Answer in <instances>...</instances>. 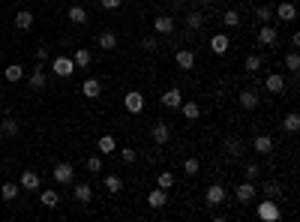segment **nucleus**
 I'll use <instances>...</instances> for the list:
<instances>
[{
  "instance_id": "51",
  "label": "nucleus",
  "mask_w": 300,
  "mask_h": 222,
  "mask_svg": "<svg viewBox=\"0 0 300 222\" xmlns=\"http://www.w3.org/2000/svg\"><path fill=\"white\" fill-rule=\"evenodd\" d=\"M0 117H3V111H0Z\"/></svg>"
},
{
  "instance_id": "13",
  "label": "nucleus",
  "mask_w": 300,
  "mask_h": 222,
  "mask_svg": "<svg viewBox=\"0 0 300 222\" xmlns=\"http://www.w3.org/2000/svg\"><path fill=\"white\" fill-rule=\"evenodd\" d=\"M147 204H150L153 210L165 207V204H168V189H159V186H156V189H153V192L147 195Z\"/></svg>"
},
{
  "instance_id": "14",
  "label": "nucleus",
  "mask_w": 300,
  "mask_h": 222,
  "mask_svg": "<svg viewBox=\"0 0 300 222\" xmlns=\"http://www.w3.org/2000/svg\"><path fill=\"white\" fill-rule=\"evenodd\" d=\"M174 60H177V66H180V69H186V72L195 66V54H192L189 48H180V51L174 54Z\"/></svg>"
},
{
  "instance_id": "4",
  "label": "nucleus",
  "mask_w": 300,
  "mask_h": 222,
  "mask_svg": "<svg viewBox=\"0 0 300 222\" xmlns=\"http://www.w3.org/2000/svg\"><path fill=\"white\" fill-rule=\"evenodd\" d=\"M51 177H54L57 183H66V186H69V183L75 180V168H72L69 162H57L54 171H51Z\"/></svg>"
},
{
  "instance_id": "29",
  "label": "nucleus",
  "mask_w": 300,
  "mask_h": 222,
  "mask_svg": "<svg viewBox=\"0 0 300 222\" xmlns=\"http://www.w3.org/2000/svg\"><path fill=\"white\" fill-rule=\"evenodd\" d=\"M72 63H75L78 69H87V66H90V51H87V48H78V51L72 54Z\"/></svg>"
},
{
  "instance_id": "1",
  "label": "nucleus",
  "mask_w": 300,
  "mask_h": 222,
  "mask_svg": "<svg viewBox=\"0 0 300 222\" xmlns=\"http://www.w3.org/2000/svg\"><path fill=\"white\" fill-rule=\"evenodd\" d=\"M279 216H282V210H279V204H276V201H258V219L276 222Z\"/></svg>"
},
{
  "instance_id": "8",
  "label": "nucleus",
  "mask_w": 300,
  "mask_h": 222,
  "mask_svg": "<svg viewBox=\"0 0 300 222\" xmlns=\"http://www.w3.org/2000/svg\"><path fill=\"white\" fill-rule=\"evenodd\" d=\"M237 105H240V108H246V111H252V108H258L261 102H258V93L246 87V90H240V96H237Z\"/></svg>"
},
{
  "instance_id": "7",
  "label": "nucleus",
  "mask_w": 300,
  "mask_h": 222,
  "mask_svg": "<svg viewBox=\"0 0 300 222\" xmlns=\"http://www.w3.org/2000/svg\"><path fill=\"white\" fill-rule=\"evenodd\" d=\"M153 30L162 33V36H171V33H174V18H171V15H156V18H153Z\"/></svg>"
},
{
  "instance_id": "42",
  "label": "nucleus",
  "mask_w": 300,
  "mask_h": 222,
  "mask_svg": "<svg viewBox=\"0 0 300 222\" xmlns=\"http://www.w3.org/2000/svg\"><path fill=\"white\" fill-rule=\"evenodd\" d=\"M264 192H267V195H270V198H279V195H282V186H279V183H276V180H270V183H267V186H264Z\"/></svg>"
},
{
  "instance_id": "30",
  "label": "nucleus",
  "mask_w": 300,
  "mask_h": 222,
  "mask_svg": "<svg viewBox=\"0 0 300 222\" xmlns=\"http://www.w3.org/2000/svg\"><path fill=\"white\" fill-rule=\"evenodd\" d=\"M3 75H6V81H21V78H24V66H21V63H9Z\"/></svg>"
},
{
  "instance_id": "43",
  "label": "nucleus",
  "mask_w": 300,
  "mask_h": 222,
  "mask_svg": "<svg viewBox=\"0 0 300 222\" xmlns=\"http://www.w3.org/2000/svg\"><path fill=\"white\" fill-rule=\"evenodd\" d=\"M120 159H123V162H129V165H132V162H135V159H138V153H135V150H132V147H123V150H120Z\"/></svg>"
},
{
  "instance_id": "28",
  "label": "nucleus",
  "mask_w": 300,
  "mask_h": 222,
  "mask_svg": "<svg viewBox=\"0 0 300 222\" xmlns=\"http://www.w3.org/2000/svg\"><path fill=\"white\" fill-rule=\"evenodd\" d=\"M282 129H285L288 135H294V132H297V129H300V114H297V111H291V114L282 120Z\"/></svg>"
},
{
  "instance_id": "22",
  "label": "nucleus",
  "mask_w": 300,
  "mask_h": 222,
  "mask_svg": "<svg viewBox=\"0 0 300 222\" xmlns=\"http://www.w3.org/2000/svg\"><path fill=\"white\" fill-rule=\"evenodd\" d=\"M99 48H102V51H114V48H117V33L102 30V33H99Z\"/></svg>"
},
{
  "instance_id": "9",
  "label": "nucleus",
  "mask_w": 300,
  "mask_h": 222,
  "mask_svg": "<svg viewBox=\"0 0 300 222\" xmlns=\"http://www.w3.org/2000/svg\"><path fill=\"white\" fill-rule=\"evenodd\" d=\"M81 93H84L87 99H96V96L102 93V81H99V78H84V81H81Z\"/></svg>"
},
{
  "instance_id": "19",
  "label": "nucleus",
  "mask_w": 300,
  "mask_h": 222,
  "mask_svg": "<svg viewBox=\"0 0 300 222\" xmlns=\"http://www.w3.org/2000/svg\"><path fill=\"white\" fill-rule=\"evenodd\" d=\"M15 27L18 30H30L33 27V12L30 9H18L15 12Z\"/></svg>"
},
{
  "instance_id": "27",
  "label": "nucleus",
  "mask_w": 300,
  "mask_h": 222,
  "mask_svg": "<svg viewBox=\"0 0 300 222\" xmlns=\"http://www.w3.org/2000/svg\"><path fill=\"white\" fill-rule=\"evenodd\" d=\"M252 147H255V153H270V150H273V138H270V135H258V138L252 141Z\"/></svg>"
},
{
  "instance_id": "48",
  "label": "nucleus",
  "mask_w": 300,
  "mask_h": 222,
  "mask_svg": "<svg viewBox=\"0 0 300 222\" xmlns=\"http://www.w3.org/2000/svg\"><path fill=\"white\" fill-rule=\"evenodd\" d=\"M171 3H177V6H183V3H186V0H171Z\"/></svg>"
},
{
  "instance_id": "33",
  "label": "nucleus",
  "mask_w": 300,
  "mask_h": 222,
  "mask_svg": "<svg viewBox=\"0 0 300 222\" xmlns=\"http://www.w3.org/2000/svg\"><path fill=\"white\" fill-rule=\"evenodd\" d=\"M255 18H258L261 24H270V21H273V9H270V6H255Z\"/></svg>"
},
{
  "instance_id": "46",
  "label": "nucleus",
  "mask_w": 300,
  "mask_h": 222,
  "mask_svg": "<svg viewBox=\"0 0 300 222\" xmlns=\"http://www.w3.org/2000/svg\"><path fill=\"white\" fill-rule=\"evenodd\" d=\"M141 45H144V51H156V36H147Z\"/></svg>"
},
{
  "instance_id": "12",
  "label": "nucleus",
  "mask_w": 300,
  "mask_h": 222,
  "mask_svg": "<svg viewBox=\"0 0 300 222\" xmlns=\"http://www.w3.org/2000/svg\"><path fill=\"white\" fill-rule=\"evenodd\" d=\"M234 195H237V201H240V204H249V201H255V186H252V180L240 183Z\"/></svg>"
},
{
  "instance_id": "21",
  "label": "nucleus",
  "mask_w": 300,
  "mask_h": 222,
  "mask_svg": "<svg viewBox=\"0 0 300 222\" xmlns=\"http://www.w3.org/2000/svg\"><path fill=\"white\" fill-rule=\"evenodd\" d=\"M258 42H261V45H273V42H276V27H273V24H261Z\"/></svg>"
},
{
  "instance_id": "6",
  "label": "nucleus",
  "mask_w": 300,
  "mask_h": 222,
  "mask_svg": "<svg viewBox=\"0 0 300 222\" xmlns=\"http://www.w3.org/2000/svg\"><path fill=\"white\" fill-rule=\"evenodd\" d=\"M273 15H276L279 21H294V18H297V3H294V0H282V3L273 9Z\"/></svg>"
},
{
  "instance_id": "44",
  "label": "nucleus",
  "mask_w": 300,
  "mask_h": 222,
  "mask_svg": "<svg viewBox=\"0 0 300 222\" xmlns=\"http://www.w3.org/2000/svg\"><path fill=\"white\" fill-rule=\"evenodd\" d=\"M258 174H261V171H258V165H255V162H249V165L243 168V177H246V180H255Z\"/></svg>"
},
{
  "instance_id": "38",
  "label": "nucleus",
  "mask_w": 300,
  "mask_h": 222,
  "mask_svg": "<svg viewBox=\"0 0 300 222\" xmlns=\"http://www.w3.org/2000/svg\"><path fill=\"white\" fill-rule=\"evenodd\" d=\"M264 66V57H258V54H249L246 57V72H258Z\"/></svg>"
},
{
  "instance_id": "15",
  "label": "nucleus",
  "mask_w": 300,
  "mask_h": 222,
  "mask_svg": "<svg viewBox=\"0 0 300 222\" xmlns=\"http://www.w3.org/2000/svg\"><path fill=\"white\" fill-rule=\"evenodd\" d=\"M264 87H267L270 93H282V90H285V78H282L279 72H270V75L264 78Z\"/></svg>"
},
{
  "instance_id": "24",
  "label": "nucleus",
  "mask_w": 300,
  "mask_h": 222,
  "mask_svg": "<svg viewBox=\"0 0 300 222\" xmlns=\"http://www.w3.org/2000/svg\"><path fill=\"white\" fill-rule=\"evenodd\" d=\"M75 198H78L81 204H90V201H93V189H90V183H75Z\"/></svg>"
},
{
  "instance_id": "5",
  "label": "nucleus",
  "mask_w": 300,
  "mask_h": 222,
  "mask_svg": "<svg viewBox=\"0 0 300 222\" xmlns=\"http://www.w3.org/2000/svg\"><path fill=\"white\" fill-rule=\"evenodd\" d=\"M204 198H207V207H219V204H225V198H228V192H225V186H219V183H213V186H207V192H204Z\"/></svg>"
},
{
  "instance_id": "37",
  "label": "nucleus",
  "mask_w": 300,
  "mask_h": 222,
  "mask_svg": "<svg viewBox=\"0 0 300 222\" xmlns=\"http://www.w3.org/2000/svg\"><path fill=\"white\" fill-rule=\"evenodd\" d=\"M222 21H225V27H237V24H240V12H237V9H225Z\"/></svg>"
},
{
  "instance_id": "25",
  "label": "nucleus",
  "mask_w": 300,
  "mask_h": 222,
  "mask_svg": "<svg viewBox=\"0 0 300 222\" xmlns=\"http://www.w3.org/2000/svg\"><path fill=\"white\" fill-rule=\"evenodd\" d=\"M33 90H39V87H45V72H42V63H36V69L30 72V81H27Z\"/></svg>"
},
{
  "instance_id": "16",
  "label": "nucleus",
  "mask_w": 300,
  "mask_h": 222,
  "mask_svg": "<svg viewBox=\"0 0 300 222\" xmlns=\"http://www.w3.org/2000/svg\"><path fill=\"white\" fill-rule=\"evenodd\" d=\"M180 102H183V96H180L177 87H168V90L162 93V105H165V108H180Z\"/></svg>"
},
{
  "instance_id": "23",
  "label": "nucleus",
  "mask_w": 300,
  "mask_h": 222,
  "mask_svg": "<svg viewBox=\"0 0 300 222\" xmlns=\"http://www.w3.org/2000/svg\"><path fill=\"white\" fill-rule=\"evenodd\" d=\"M180 111H183L186 120H198L201 117V105L198 102H180Z\"/></svg>"
},
{
  "instance_id": "41",
  "label": "nucleus",
  "mask_w": 300,
  "mask_h": 222,
  "mask_svg": "<svg viewBox=\"0 0 300 222\" xmlns=\"http://www.w3.org/2000/svg\"><path fill=\"white\" fill-rule=\"evenodd\" d=\"M285 66H288L291 72H297V69H300V57H297V51H291V54H285Z\"/></svg>"
},
{
  "instance_id": "20",
  "label": "nucleus",
  "mask_w": 300,
  "mask_h": 222,
  "mask_svg": "<svg viewBox=\"0 0 300 222\" xmlns=\"http://www.w3.org/2000/svg\"><path fill=\"white\" fill-rule=\"evenodd\" d=\"M186 27L189 30H201L204 27V12L201 9H189L186 12Z\"/></svg>"
},
{
  "instance_id": "50",
  "label": "nucleus",
  "mask_w": 300,
  "mask_h": 222,
  "mask_svg": "<svg viewBox=\"0 0 300 222\" xmlns=\"http://www.w3.org/2000/svg\"><path fill=\"white\" fill-rule=\"evenodd\" d=\"M201 3H210V0H201Z\"/></svg>"
},
{
  "instance_id": "2",
  "label": "nucleus",
  "mask_w": 300,
  "mask_h": 222,
  "mask_svg": "<svg viewBox=\"0 0 300 222\" xmlns=\"http://www.w3.org/2000/svg\"><path fill=\"white\" fill-rule=\"evenodd\" d=\"M51 69H54L57 78H69V75L75 72V63H72V57H54V60H51Z\"/></svg>"
},
{
  "instance_id": "39",
  "label": "nucleus",
  "mask_w": 300,
  "mask_h": 222,
  "mask_svg": "<svg viewBox=\"0 0 300 222\" xmlns=\"http://www.w3.org/2000/svg\"><path fill=\"white\" fill-rule=\"evenodd\" d=\"M156 186H159V189H171V186H174V174H171V171H162V174L156 177Z\"/></svg>"
},
{
  "instance_id": "40",
  "label": "nucleus",
  "mask_w": 300,
  "mask_h": 222,
  "mask_svg": "<svg viewBox=\"0 0 300 222\" xmlns=\"http://www.w3.org/2000/svg\"><path fill=\"white\" fill-rule=\"evenodd\" d=\"M84 168H87L90 174H99V171H102V159H99V156H87V162H84Z\"/></svg>"
},
{
  "instance_id": "18",
  "label": "nucleus",
  "mask_w": 300,
  "mask_h": 222,
  "mask_svg": "<svg viewBox=\"0 0 300 222\" xmlns=\"http://www.w3.org/2000/svg\"><path fill=\"white\" fill-rule=\"evenodd\" d=\"M0 129H3V138H18V120L15 117H0Z\"/></svg>"
},
{
  "instance_id": "3",
  "label": "nucleus",
  "mask_w": 300,
  "mask_h": 222,
  "mask_svg": "<svg viewBox=\"0 0 300 222\" xmlns=\"http://www.w3.org/2000/svg\"><path fill=\"white\" fill-rule=\"evenodd\" d=\"M123 108H126L129 114H141V111H144V96H141L138 90H129V93L123 96Z\"/></svg>"
},
{
  "instance_id": "49",
  "label": "nucleus",
  "mask_w": 300,
  "mask_h": 222,
  "mask_svg": "<svg viewBox=\"0 0 300 222\" xmlns=\"http://www.w3.org/2000/svg\"><path fill=\"white\" fill-rule=\"evenodd\" d=\"M0 141H3V129H0Z\"/></svg>"
},
{
  "instance_id": "36",
  "label": "nucleus",
  "mask_w": 300,
  "mask_h": 222,
  "mask_svg": "<svg viewBox=\"0 0 300 222\" xmlns=\"http://www.w3.org/2000/svg\"><path fill=\"white\" fill-rule=\"evenodd\" d=\"M57 204H60L57 192H54V189H45V192H42V207H48V210H51V207H57Z\"/></svg>"
},
{
  "instance_id": "31",
  "label": "nucleus",
  "mask_w": 300,
  "mask_h": 222,
  "mask_svg": "<svg viewBox=\"0 0 300 222\" xmlns=\"http://www.w3.org/2000/svg\"><path fill=\"white\" fill-rule=\"evenodd\" d=\"M69 21L72 24H84L87 21V9L84 6H69Z\"/></svg>"
},
{
  "instance_id": "35",
  "label": "nucleus",
  "mask_w": 300,
  "mask_h": 222,
  "mask_svg": "<svg viewBox=\"0 0 300 222\" xmlns=\"http://www.w3.org/2000/svg\"><path fill=\"white\" fill-rule=\"evenodd\" d=\"M105 189L117 195V192L123 189V177H117V174H111V177H105Z\"/></svg>"
},
{
  "instance_id": "32",
  "label": "nucleus",
  "mask_w": 300,
  "mask_h": 222,
  "mask_svg": "<svg viewBox=\"0 0 300 222\" xmlns=\"http://www.w3.org/2000/svg\"><path fill=\"white\" fill-rule=\"evenodd\" d=\"M0 195H3V201H15V198H18V183H3V186H0Z\"/></svg>"
},
{
  "instance_id": "17",
  "label": "nucleus",
  "mask_w": 300,
  "mask_h": 222,
  "mask_svg": "<svg viewBox=\"0 0 300 222\" xmlns=\"http://www.w3.org/2000/svg\"><path fill=\"white\" fill-rule=\"evenodd\" d=\"M18 183H21V189L33 192V189H39V174H36V171H21Z\"/></svg>"
},
{
  "instance_id": "26",
  "label": "nucleus",
  "mask_w": 300,
  "mask_h": 222,
  "mask_svg": "<svg viewBox=\"0 0 300 222\" xmlns=\"http://www.w3.org/2000/svg\"><path fill=\"white\" fill-rule=\"evenodd\" d=\"M96 147H99V153H114V150H117V138H114V135H102V138L96 141Z\"/></svg>"
},
{
  "instance_id": "10",
  "label": "nucleus",
  "mask_w": 300,
  "mask_h": 222,
  "mask_svg": "<svg viewBox=\"0 0 300 222\" xmlns=\"http://www.w3.org/2000/svg\"><path fill=\"white\" fill-rule=\"evenodd\" d=\"M228 45H231V39H228L225 33H213V36H210V51H213V54H225Z\"/></svg>"
},
{
  "instance_id": "47",
  "label": "nucleus",
  "mask_w": 300,
  "mask_h": 222,
  "mask_svg": "<svg viewBox=\"0 0 300 222\" xmlns=\"http://www.w3.org/2000/svg\"><path fill=\"white\" fill-rule=\"evenodd\" d=\"M99 3H102V9H120L123 0H99Z\"/></svg>"
},
{
  "instance_id": "45",
  "label": "nucleus",
  "mask_w": 300,
  "mask_h": 222,
  "mask_svg": "<svg viewBox=\"0 0 300 222\" xmlns=\"http://www.w3.org/2000/svg\"><path fill=\"white\" fill-rule=\"evenodd\" d=\"M225 147H228V153H231V156H240V150H243V144H240V141H228Z\"/></svg>"
},
{
  "instance_id": "11",
  "label": "nucleus",
  "mask_w": 300,
  "mask_h": 222,
  "mask_svg": "<svg viewBox=\"0 0 300 222\" xmlns=\"http://www.w3.org/2000/svg\"><path fill=\"white\" fill-rule=\"evenodd\" d=\"M150 138H153L156 144H165V141L171 138V126H168V123H153V129H150Z\"/></svg>"
},
{
  "instance_id": "34",
  "label": "nucleus",
  "mask_w": 300,
  "mask_h": 222,
  "mask_svg": "<svg viewBox=\"0 0 300 222\" xmlns=\"http://www.w3.org/2000/svg\"><path fill=\"white\" fill-rule=\"evenodd\" d=\"M198 168H201V162H198L195 156H189V159H183V174H189V177H195V174H198Z\"/></svg>"
}]
</instances>
